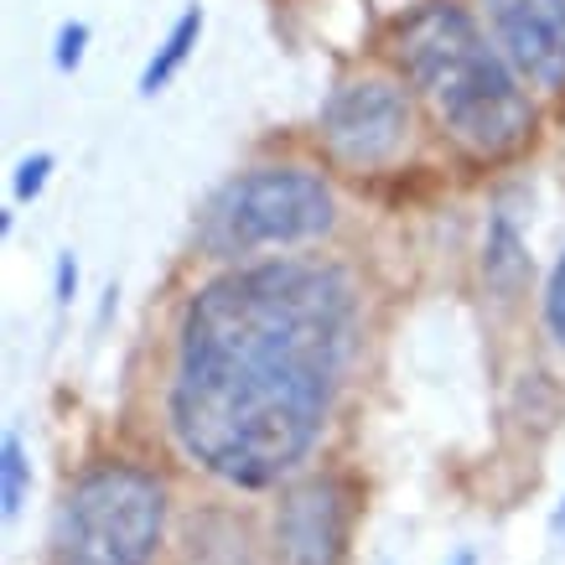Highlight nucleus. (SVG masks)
I'll list each match as a JSON object with an SVG mask.
<instances>
[{"mask_svg":"<svg viewBox=\"0 0 565 565\" xmlns=\"http://www.w3.org/2000/svg\"><path fill=\"white\" fill-rule=\"evenodd\" d=\"M353 338V286L332 265L270 259L192 296L177 343L172 426L192 462L270 488L311 451Z\"/></svg>","mask_w":565,"mask_h":565,"instance_id":"nucleus-1","label":"nucleus"},{"mask_svg":"<svg viewBox=\"0 0 565 565\" xmlns=\"http://www.w3.org/2000/svg\"><path fill=\"white\" fill-rule=\"evenodd\" d=\"M411 84L430 99L446 130L478 156H509L534 130V109L509 57L488 47L478 21L451 0H430L394 32Z\"/></svg>","mask_w":565,"mask_h":565,"instance_id":"nucleus-2","label":"nucleus"},{"mask_svg":"<svg viewBox=\"0 0 565 565\" xmlns=\"http://www.w3.org/2000/svg\"><path fill=\"white\" fill-rule=\"evenodd\" d=\"M167 488L136 462H94L57 514V565H146L161 545Z\"/></svg>","mask_w":565,"mask_h":565,"instance_id":"nucleus-3","label":"nucleus"},{"mask_svg":"<svg viewBox=\"0 0 565 565\" xmlns=\"http://www.w3.org/2000/svg\"><path fill=\"white\" fill-rule=\"evenodd\" d=\"M332 228V192L317 172L301 167H259L234 177L228 188L203 207L198 244L207 255H249L259 244H296L317 239Z\"/></svg>","mask_w":565,"mask_h":565,"instance_id":"nucleus-4","label":"nucleus"},{"mask_svg":"<svg viewBox=\"0 0 565 565\" xmlns=\"http://www.w3.org/2000/svg\"><path fill=\"white\" fill-rule=\"evenodd\" d=\"M411 130V104L390 78H353L322 104V140L348 167H374Z\"/></svg>","mask_w":565,"mask_h":565,"instance_id":"nucleus-5","label":"nucleus"},{"mask_svg":"<svg viewBox=\"0 0 565 565\" xmlns=\"http://www.w3.org/2000/svg\"><path fill=\"white\" fill-rule=\"evenodd\" d=\"M509 68L540 88H565V0H488Z\"/></svg>","mask_w":565,"mask_h":565,"instance_id":"nucleus-6","label":"nucleus"},{"mask_svg":"<svg viewBox=\"0 0 565 565\" xmlns=\"http://www.w3.org/2000/svg\"><path fill=\"white\" fill-rule=\"evenodd\" d=\"M275 540L286 565H338L348 540V498L338 482L311 478L286 493L280 519H275Z\"/></svg>","mask_w":565,"mask_h":565,"instance_id":"nucleus-7","label":"nucleus"},{"mask_svg":"<svg viewBox=\"0 0 565 565\" xmlns=\"http://www.w3.org/2000/svg\"><path fill=\"white\" fill-rule=\"evenodd\" d=\"M188 565H265L259 561L255 540L239 519L228 514H203L188 524Z\"/></svg>","mask_w":565,"mask_h":565,"instance_id":"nucleus-8","label":"nucleus"},{"mask_svg":"<svg viewBox=\"0 0 565 565\" xmlns=\"http://www.w3.org/2000/svg\"><path fill=\"white\" fill-rule=\"evenodd\" d=\"M198 32H203V11L192 6L188 17L172 26V36L161 42V52H156L151 63H146V73H140V94H156V88H167V78H172V73L188 63V52L198 47Z\"/></svg>","mask_w":565,"mask_h":565,"instance_id":"nucleus-9","label":"nucleus"},{"mask_svg":"<svg viewBox=\"0 0 565 565\" xmlns=\"http://www.w3.org/2000/svg\"><path fill=\"white\" fill-rule=\"evenodd\" d=\"M482 270H488V286H498V291H514L519 280H524V270H530V259H524V244H519L514 223L498 218L493 234H488V255H482Z\"/></svg>","mask_w":565,"mask_h":565,"instance_id":"nucleus-10","label":"nucleus"},{"mask_svg":"<svg viewBox=\"0 0 565 565\" xmlns=\"http://www.w3.org/2000/svg\"><path fill=\"white\" fill-rule=\"evenodd\" d=\"M0 472H6V488H0V498H6V519H17L21 498H26V472H32L26 446H21L17 430H6V446H0Z\"/></svg>","mask_w":565,"mask_h":565,"instance_id":"nucleus-11","label":"nucleus"},{"mask_svg":"<svg viewBox=\"0 0 565 565\" xmlns=\"http://www.w3.org/2000/svg\"><path fill=\"white\" fill-rule=\"evenodd\" d=\"M545 317H550V332H555V338L565 343V255H561V265H555V275H550Z\"/></svg>","mask_w":565,"mask_h":565,"instance_id":"nucleus-12","label":"nucleus"},{"mask_svg":"<svg viewBox=\"0 0 565 565\" xmlns=\"http://www.w3.org/2000/svg\"><path fill=\"white\" fill-rule=\"evenodd\" d=\"M47 172H52V156H32V161H21L17 167V198H36L42 182H47Z\"/></svg>","mask_w":565,"mask_h":565,"instance_id":"nucleus-13","label":"nucleus"},{"mask_svg":"<svg viewBox=\"0 0 565 565\" xmlns=\"http://www.w3.org/2000/svg\"><path fill=\"white\" fill-rule=\"evenodd\" d=\"M84 42H88V26H63V32H57V68H78Z\"/></svg>","mask_w":565,"mask_h":565,"instance_id":"nucleus-14","label":"nucleus"},{"mask_svg":"<svg viewBox=\"0 0 565 565\" xmlns=\"http://www.w3.org/2000/svg\"><path fill=\"white\" fill-rule=\"evenodd\" d=\"M73 286H78V265H73V255L57 259V301H73Z\"/></svg>","mask_w":565,"mask_h":565,"instance_id":"nucleus-15","label":"nucleus"},{"mask_svg":"<svg viewBox=\"0 0 565 565\" xmlns=\"http://www.w3.org/2000/svg\"><path fill=\"white\" fill-rule=\"evenodd\" d=\"M451 565H478V561H472V550H462V555H457V561H451Z\"/></svg>","mask_w":565,"mask_h":565,"instance_id":"nucleus-16","label":"nucleus"},{"mask_svg":"<svg viewBox=\"0 0 565 565\" xmlns=\"http://www.w3.org/2000/svg\"><path fill=\"white\" fill-rule=\"evenodd\" d=\"M561 534H565V509H561Z\"/></svg>","mask_w":565,"mask_h":565,"instance_id":"nucleus-17","label":"nucleus"}]
</instances>
